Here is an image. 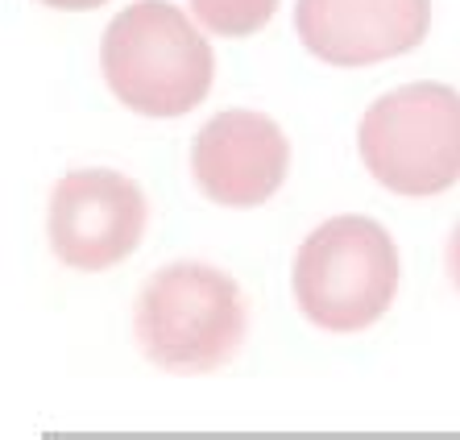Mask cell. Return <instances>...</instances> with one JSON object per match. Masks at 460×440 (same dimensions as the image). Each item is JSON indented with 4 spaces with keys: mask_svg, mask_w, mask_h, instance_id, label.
<instances>
[{
    "mask_svg": "<svg viewBox=\"0 0 460 440\" xmlns=\"http://www.w3.org/2000/svg\"><path fill=\"white\" fill-rule=\"evenodd\" d=\"M365 171L394 195H439L460 183V92L407 84L377 96L357 130Z\"/></svg>",
    "mask_w": 460,
    "mask_h": 440,
    "instance_id": "obj_4",
    "label": "cell"
},
{
    "mask_svg": "<svg viewBox=\"0 0 460 440\" xmlns=\"http://www.w3.org/2000/svg\"><path fill=\"white\" fill-rule=\"evenodd\" d=\"M295 303L323 333H361L398 295L394 237L369 216H332L299 246Z\"/></svg>",
    "mask_w": 460,
    "mask_h": 440,
    "instance_id": "obj_3",
    "label": "cell"
},
{
    "mask_svg": "<svg viewBox=\"0 0 460 440\" xmlns=\"http://www.w3.org/2000/svg\"><path fill=\"white\" fill-rule=\"evenodd\" d=\"M150 208L133 179L117 171H71L50 192L46 233L58 262L71 270H112L141 246Z\"/></svg>",
    "mask_w": 460,
    "mask_h": 440,
    "instance_id": "obj_5",
    "label": "cell"
},
{
    "mask_svg": "<svg viewBox=\"0 0 460 440\" xmlns=\"http://www.w3.org/2000/svg\"><path fill=\"white\" fill-rule=\"evenodd\" d=\"M42 4H50V9H71V13H79V9H100V4H108V0H42Z\"/></svg>",
    "mask_w": 460,
    "mask_h": 440,
    "instance_id": "obj_10",
    "label": "cell"
},
{
    "mask_svg": "<svg viewBox=\"0 0 460 440\" xmlns=\"http://www.w3.org/2000/svg\"><path fill=\"white\" fill-rule=\"evenodd\" d=\"M290 171L287 133L249 108H228L208 121L191 146L195 187L220 208H257Z\"/></svg>",
    "mask_w": 460,
    "mask_h": 440,
    "instance_id": "obj_6",
    "label": "cell"
},
{
    "mask_svg": "<svg viewBox=\"0 0 460 440\" xmlns=\"http://www.w3.org/2000/svg\"><path fill=\"white\" fill-rule=\"evenodd\" d=\"M108 92L141 117H182L212 92L216 54L171 0H137L100 38Z\"/></svg>",
    "mask_w": 460,
    "mask_h": 440,
    "instance_id": "obj_1",
    "label": "cell"
},
{
    "mask_svg": "<svg viewBox=\"0 0 460 440\" xmlns=\"http://www.w3.org/2000/svg\"><path fill=\"white\" fill-rule=\"evenodd\" d=\"M245 295L208 262H171L137 295L133 337L171 374H212L245 345Z\"/></svg>",
    "mask_w": 460,
    "mask_h": 440,
    "instance_id": "obj_2",
    "label": "cell"
},
{
    "mask_svg": "<svg viewBox=\"0 0 460 440\" xmlns=\"http://www.w3.org/2000/svg\"><path fill=\"white\" fill-rule=\"evenodd\" d=\"M448 274H452V287L460 291V225L448 237Z\"/></svg>",
    "mask_w": 460,
    "mask_h": 440,
    "instance_id": "obj_9",
    "label": "cell"
},
{
    "mask_svg": "<svg viewBox=\"0 0 460 440\" xmlns=\"http://www.w3.org/2000/svg\"><path fill=\"white\" fill-rule=\"evenodd\" d=\"M195 22L220 38H249L279 13V0H191Z\"/></svg>",
    "mask_w": 460,
    "mask_h": 440,
    "instance_id": "obj_8",
    "label": "cell"
},
{
    "mask_svg": "<svg viewBox=\"0 0 460 440\" xmlns=\"http://www.w3.org/2000/svg\"><path fill=\"white\" fill-rule=\"evenodd\" d=\"M295 30L323 63L369 67L428 38L431 0H295Z\"/></svg>",
    "mask_w": 460,
    "mask_h": 440,
    "instance_id": "obj_7",
    "label": "cell"
}]
</instances>
